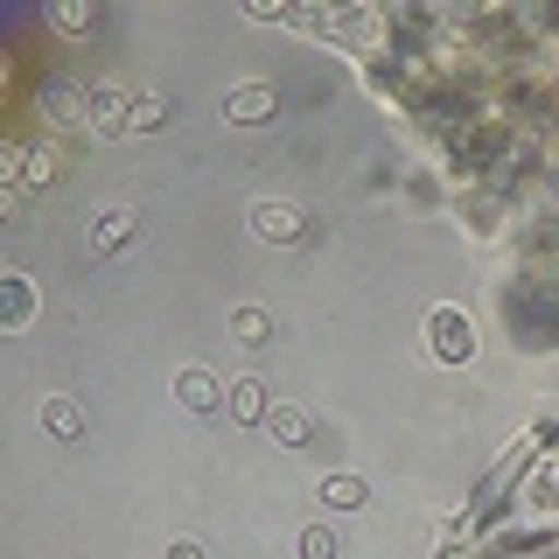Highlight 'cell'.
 <instances>
[{"mask_svg": "<svg viewBox=\"0 0 559 559\" xmlns=\"http://www.w3.org/2000/svg\"><path fill=\"white\" fill-rule=\"evenodd\" d=\"M427 349H433L441 364H468V349H476V329H468V314L441 301V308L427 314Z\"/></svg>", "mask_w": 559, "mask_h": 559, "instance_id": "6da1fadb", "label": "cell"}, {"mask_svg": "<svg viewBox=\"0 0 559 559\" xmlns=\"http://www.w3.org/2000/svg\"><path fill=\"white\" fill-rule=\"evenodd\" d=\"M84 112H92V133H98V140H119V133H133V98L119 92V84H98V92L84 98Z\"/></svg>", "mask_w": 559, "mask_h": 559, "instance_id": "7a4b0ae2", "label": "cell"}, {"mask_svg": "<svg viewBox=\"0 0 559 559\" xmlns=\"http://www.w3.org/2000/svg\"><path fill=\"white\" fill-rule=\"evenodd\" d=\"M252 238L266 245H301L308 238V217L294 203H252Z\"/></svg>", "mask_w": 559, "mask_h": 559, "instance_id": "3957f363", "label": "cell"}, {"mask_svg": "<svg viewBox=\"0 0 559 559\" xmlns=\"http://www.w3.org/2000/svg\"><path fill=\"white\" fill-rule=\"evenodd\" d=\"M273 112H280V92H273V84H238V92L224 98V119H231V127H266Z\"/></svg>", "mask_w": 559, "mask_h": 559, "instance_id": "277c9868", "label": "cell"}, {"mask_svg": "<svg viewBox=\"0 0 559 559\" xmlns=\"http://www.w3.org/2000/svg\"><path fill=\"white\" fill-rule=\"evenodd\" d=\"M224 406H231L238 427H259V419L273 413V392H266V378H238V384H224Z\"/></svg>", "mask_w": 559, "mask_h": 559, "instance_id": "5b68a950", "label": "cell"}, {"mask_svg": "<svg viewBox=\"0 0 559 559\" xmlns=\"http://www.w3.org/2000/svg\"><path fill=\"white\" fill-rule=\"evenodd\" d=\"M127 245H133V210H98V217H92V252H127Z\"/></svg>", "mask_w": 559, "mask_h": 559, "instance_id": "8992f818", "label": "cell"}, {"mask_svg": "<svg viewBox=\"0 0 559 559\" xmlns=\"http://www.w3.org/2000/svg\"><path fill=\"white\" fill-rule=\"evenodd\" d=\"M175 399H182L189 413H217V399H224V384L210 378V371H182L175 378Z\"/></svg>", "mask_w": 559, "mask_h": 559, "instance_id": "52a82bcc", "label": "cell"}, {"mask_svg": "<svg viewBox=\"0 0 559 559\" xmlns=\"http://www.w3.org/2000/svg\"><path fill=\"white\" fill-rule=\"evenodd\" d=\"M266 427H273V441H280V448H308L314 419H308L301 406H273V413H266Z\"/></svg>", "mask_w": 559, "mask_h": 559, "instance_id": "ba28073f", "label": "cell"}, {"mask_svg": "<svg viewBox=\"0 0 559 559\" xmlns=\"http://www.w3.org/2000/svg\"><path fill=\"white\" fill-rule=\"evenodd\" d=\"M63 175V154L57 147H22V189H49Z\"/></svg>", "mask_w": 559, "mask_h": 559, "instance_id": "9c48e42d", "label": "cell"}, {"mask_svg": "<svg viewBox=\"0 0 559 559\" xmlns=\"http://www.w3.org/2000/svg\"><path fill=\"white\" fill-rule=\"evenodd\" d=\"M43 427L49 433H57V441H78V433H84V406H78V399H49V406H43Z\"/></svg>", "mask_w": 559, "mask_h": 559, "instance_id": "30bf717a", "label": "cell"}, {"mask_svg": "<svg viewBox=\"0 0 559 559\" xmlns=\"http://www.w3.org/2000/svg\"><path fill=\"white\" fill-rule=\"evenodd\" d=\"M231 336H238L245 349L273 343V314H266V308H238V314H231Z\"/></svg>", "mask_w": 559, "mask_h": 559, "instance_id": "8fae6325", "label": "cell"}, {"mask_svg": "<svg viewBox=\"0 0 559 559\" xmlns=\"http://www.w3.org/2000/svg\"><path fill=\"white\" fill-rule=\"evenodd\" d=\"M28 308H35V294L14 273H0V322H28Z\"/></svg>", "mask_w": 559, "mask_h": 559, "instance_id": "7c38bea8", "label": "cell"}, {"mask_svg": "<svg viewBox=\"0 0 559 559\" xmlns=\"http://www.w3.org/2000/svg\"><path fill=\"white\" fill-rule=\"evenodd\" d=\"M364 497H371V489H364V476H329V483H322V503H336V511H357Z\"/></svg>", "mask_w": 559, "mask_h": 559, "instance_id": "4fadbf2b", "label": "cell"}, {"mask_svg": "<svg viewBox=\"0 0 559 559\" xmlns=\"http://www.w3.org/2000/svg\"><path fill=\"white\" fill-rule=\"evenodd\" d=\"M162 127H168V98L140 92V98H133V133H162Z\"/></svg>", "mask_w": 559, "mask_h": 559, "instance_id": "5bb4252c", "label": "cell"}, {"mask_svg": "<svg viewBox=\"0 0 559 559\" xmlns=\"http://www.w3.org/2000/svg\"><path fill=\"white\" fill-rule=\"evenodd\" d=\"M49 28L84 35V28H92V8H84V0H63V8H49Z\"/></svg>", "mask_w": 559, "mask_h": 559, "instance_id": "9a60e30c", "label": "cell"}, {"mask_svg": "<svg viewBox=\"0 0 559 559\" xmlns=\"http://www.w3.org/2000/svg\"><path fill=\"white\" fill-rule=\"evenodd\" d=\"M301 559H336V532H329V524H308V532H301Z\"/></svg>", "mask_w": 559, "mask_h": 559, "instance_id": "2e32d148", "label": "cell"}, {"mask_svg": "<svg viewBox=\"0 0 559 559\" xmlns=\"http://www.w3.org/2000/svg\"><path fill=\"white\" fill-rule=\"evenodd\" d=\"M43 119H49V127H70V119H78V98H70V92H43Z\"/></svg>", "mask_w": 559, "mask_h": 559, "instance_id": "e0dca14e", "label": "cell"}, {"mask_svg": "<svg viewBox=\"0 0 559 559\" xmlns=\"http://www.w3.org/2000/svg\"><path fill=\"white\" fill-rule=\"evenodd\" d=\"M8 182H22V147H8V140H0V189Z\"/></svg>", "mask_w": 559, "mask_h": 559, "instance_id": "ac0fdd59", "label": "cell"}, {"mask_svg": "<svg viewBox=\"0 0 559 559\" xmlns=\"http://www.w3.org/2000/svg\"><path fill=\"white\" fill-rule=\"evenodd\" d=\"M168 559H203V546H189V538H182V546H168Z\"/></svg>", "mask_w": 559, "mask_h": 559, "instance_id": "d6986e66", "label": "cell"}, {"mask_svg": "<svg viewBox=\"0 0 559 559\" xmlns=\"http://www.w3.org/2000/svg\"><path fill=\"white\" fill-rule=\"evenodd\" d=\"M8 210H14V197H8V189H0V224H8Z\"/></svg>", "mask_w": 559, "mask_h": 559, "instance_id": "ffe728a7", "label": "cell"}]
</instances>
